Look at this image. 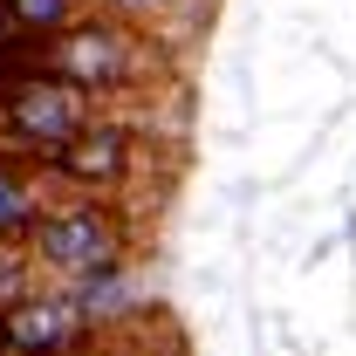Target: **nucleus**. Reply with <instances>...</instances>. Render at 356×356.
<instances>
[{"instance_id":"nucleus-1","label":"nucleus","mask_w":356,"mask_h":356,"mask_svg":"<svg viewBox=\"0 0 356 356\" xmlns=\"http://www.w3.org/2000/svg\"><path fill=\"white\" fill-rule=\"evenodd\" d=\"M35 69L89 89L96 103H151L178 76V55H172V35L144 28L131 14L83 7L69 28H55L48 42H35Z\"/></svg>"},{"instance_id":"nucleus-2","label":"nucleus","mask_w":356,"mask_h":356,"mask_svg":"<svg viewBox=\"0 0 356 356\" xmlns=\"http://www.w3.org/2000/svg\"><path fill=\"white\" fill-rule=\"evenodd\" d=\"M21 247L35 254L42 281L55 288H76V281H110L131 261V220L117 199H96V192H76V199H48L35 226L21 233Z\"/></svg>"},{"instance_id":"nucleus-3","label":"nucleus","mask_w":356,"mask_h":356,"mask_svg":"<svg viewBox=\"0 0 356 356\" xmlns=\"http://www.w3.org/2000/svg\"><path fill=\"white\" fill-rule=\"evenodd\" d=\"M103 103L89 89L62 83L48 69H21V76H0V158H21V165H42L62 137L89 124Z\"/></svg>"},{"instance_id":"nucleus-4","label":"nucleus","mask_w":356,"mask_h":356,"mask_svg":"<svg viewBox=\"0 0 356 356\" xmlns=\"http://www.w3.org/2000/svg\"><path fill=\"white\" fill-rule=\"evenodd\" d=\"M144 172V131L131 117H117L110 103L76 124L55 151L42 158V178L48 185H69V192H96V199H124V185Z\"/></svg>"},{"instance_id":"nucleus-5","label":"nucleus","mask_w":356,"mask_h":356,"mask_svg":"<svg viewBox=\"0 0 356 356\" xmlns=\"http://www.w3.org/2000/svg\"><path fill=\"white\" fill-rule=\"evenodd\" d=\"M48 199V178L42 165H21V158H0V240H21L28 226H35V213H42Z\"/></svg>"},{"instance_id":"nucleus-6","label":"nucleus","mask_w":356,"mask_h":356,"mask_svg":"<svg viewBox=\"0 0 356 356\" xmlns=\"http://www.w3.org/2000/svg\"><path fill=\"white\" fill-rule=\"evenodd\" d=\"M89 0H0V35L14 42H48L55 28H69Z\"/></svg>"},{"instance_id":"nucleus-7","label":"nucleus","mask_w":356,"mask_h":356,"mask_svg":"<svg viewBox=\"0 0 356 356\" xmlns=\"http://www.w3.org/2000/svg\"><path fill=\"white\" fill-rule=\"evenodd\" d=\"M28 288H42V267H35V254H28L21 240H0V309H7V302H21Z\"/></svg>"},{"instance_id":"nucleus-8","label":"nucleus","mask_w":356,"mask_h":356,"mask_svg":"<svg viewBox=\"0 0 356 356\" xmlns=\"http://www.w3.org/2000/svg\"><path fill=\"white\" fill-rule=\"evenodd\" d=\"M89 7H110V14H131L144 28H158V35H172L178 14H185V0H89Z\"/></svg>"}]
</instances>
